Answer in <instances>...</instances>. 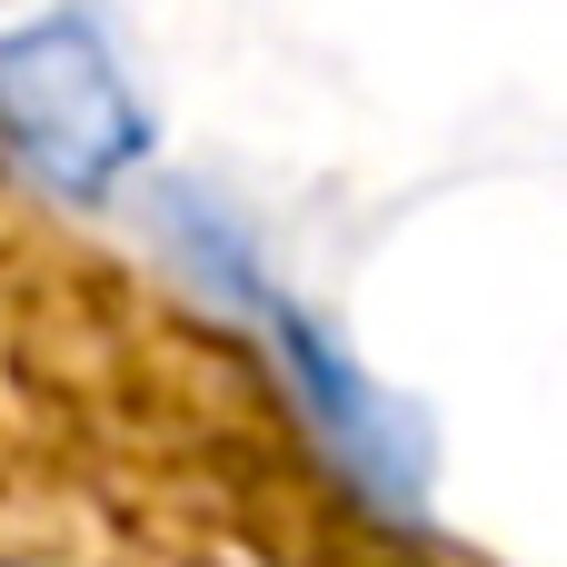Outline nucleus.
<instances>
[{"mask_svg": "<svg viewBox=\"0 0 567 567\" xmlns=\"http://www.w3.org/2000/svg\"><path fill=\"white\" fill-rule=\"evenodd\" d=\"M0 159L60 199H110L150 159V110L80 10L0 30Z\"/></svg>", "mask_w": 567, "mask_h": 567, "instance_id": "obj_1", "label": "nucleus"}, {"mask_svg": "<svg viewBox=\"0 0 567 567\" xmlns=\"http://www.w3.org/2000/svg\"><path fill=\"white\" fill-rule=\"evenodd\" d=\"M259 319H269V339H279V369H289V389H299V409H309L329 468H339L359 498H379L389 518H419V508H429V419H419L399 389H379V379H369L319 319H299L289 299H259Z\"/></svg>", "mask_w": 567, "mask_h": 567, "instance_id": "obj_2", "label": "nucleus"}]
</instances>
